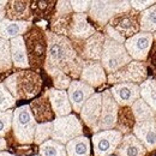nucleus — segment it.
I'll return each instance as SVG.
<instances>
[{
    "mask_svg": "<svg viewBox=\"0 0 156 156\" xmlns=\"http://www.w3.org/2000/svg\"><path fill=\"white\" fill-rule=\"evenodd\" d=\"M47 35V54L43 65L48 76L55 72H62L69 77L78 79L83 67V59L75 51L71 41L65 37L55 35L51 31H46Z\"/></svg>",
    "mask_w": 156,
    "mask_h": 156,
    "instance_id": "obj_1",
    "label": "nucleus"
},
{
    "mask_svg": "<svg viewBox=\"0 0 156 156\" xmlns=\"http://www.w3.org/2000/svg\"><path fill=\"white\" fill-rule=\"evenodd\" d=\"M4 84L16 101L29 100L40 94L42 89V78L36 71L20 70L6 78Z\"/></svg>",
    "mask_w": 156,
    "mask_h": 156,
    "instance_id": "obj_2",
    "label": "nucleus"
},
{
    "mask_svg": "<svg viewBox=\"0 0 156 156\" xmlns=\"http://www.w3.org/2000/svg\"><path fill=\"white\" fill-rule=\"evenodd\" d=\"M47 30L41 29L40 27L33 24V27L23 35L29 66L33 71H39L43 69L46 54H47Z\"/></svg>",
    "mask_w": 156,
    "mask_h": 156,
    "instance_id": "obj_3",
    "label": "nucleus"
},
{
    "mask_svg": "<svg viewBox=\"0 0 156 156\" xmlns=\"http://www.w3.org/2000/svg\"><path fill=\"white\" fill-rule=\"evenodd\" d=\"M37 122L31 114L29 105L20 106L13 111L11 131L13 138L20 144H31L34 143V135Z\"/></svg>",
    "mask_w": 156,
    "mask_h": 156,
    "instance_id": "obj_4",
    "label": "nucleus"
},
{
    "mask_svg": "<svg viewBox=\"0 0 156 156\" xmlns=\"http://www.w3.org/2000/svg\"><path fill=\"white\" fill-rule=\"evenodd\" d=\"M131 61L132 59L129 55L122 43L115 42L105 36V43L100 62L105 69L106 73H113Z\"/></svg>",
    "mask_w": 156,
    "mask_h": 156,
    "instance_id": "obj_5",
    "label": "nucleus"
},
{
    "mask_svg": "<svg viewBox=\"0 0 156 156\" xmlns=\"http://www.w3.org/2000/svg\"><path fill=\"white\" fill-rule=\"evenodd\" d=\"M131 10L130 1H91L88 18L103 29L115 15Z\"/></svg>",
    "mask_w": 156,
    "mask_h": 156,
    "instance_id": "obj_6",
    "label": "nucleus"
},
{
    "mask_svg": "<svg viewBox=\"0 0 156 156\" xmlns=\"http://www.w3.org/2000/svg\"><path fill=\"white\" fill-rule=\"evenodd\" d=\"M53 130L51 139L66 145L70 140L76 137L83 136V125L75 114H69L66 117L55 118L53 121Z\"/></svg>",
    "mask_w": 156,
    "mask_h": 156,
    "instance_id": "obj_7",
    "label": "nucleus"
},
{
    "mask_svg": "<svg viewBox=\"0 0 156 156\" xmlns=\"http://www.w3.org/2000/svg\"><path fill=\"white\" fill-rule=\"evenodd\" d=\"M148 78V67L144 62L132 60L120 70L107 76V83L109 84H121V83H132L142 84Z\"/></svg>",
    "mask_w": 156,
    "mask_h": 156,
    "instance_id": "obj_8",
    "label": "nucleus"
},
{
    "mask_svg": "<svg viewBox=\"0 0 156 156\" xmlns=\"http://www.w3.org/2000/svg\"><path fill=\"white\" fill-rule=\"evenodd\" d=\"M122 139V133L118 130L98 131L93 135L94 156H111L117 150L118 145Z\"/></svg>",
    "mask_w": 156,
    "mask_h": 156,
    "instance_id": "obj_9",
    "label": "nucleus"
},
{
    "mask_svg": "<svg viewBox=\"0 0 156 156\" xmlns=\"http://www.w3.org/2000/svg\"><path fill=\"white\" fill-rule=\"evenodd\" d=\"M71 43L83 60L100 61L105 43V35L102 31H96L89 39L84 41H71Z\"/></svg>",
    "mask_w": 156,
    "mask_h": 156,
    "instance_id": "obj_10",
    "label": "nucleus"
},
{
    "mask_svg": "<svg viewBox=\"0 0 156 156\" xmlns=\"http://www.w3.org/2000/svg\"><path fill=\"white\" fill-rule=\"evenodd\" d=\"M153 42H154L153 34L139 31L136 35L126 39L124 46L132 60L143 62L149 57Z\"/></svg>",
    "mask_w": 156,
    "mask_h": 156,
    "instance_id": "obj_11",
    "label": "nucleus"
},
{
    "mask_svg": "<svg viewBox=\"0 0 156 156\" xmlns=\"http://www.w3.org/2000/svg\"><path fill=\"white\" fill-rule=\"evenodd\" d=\"M115 31H118L122 37L129 39L140 31L139 29V12L135 10H129L126 12H121L115 15L108 22Z\"/></svg>",
    "mask_w": 156,
    "mask_h": 156,
    "instance_id": "obj_12",
    "label": "nucleus"
},
{
    "mask_svg": "<svg viewBox=\"0 0 156 156\" xmlns=\"http://www.w3.org/2000/svg\"><path fill=\"white\" fill-rule=\"evenodd\" d=\"M101 95H102V107L98 124V132L114 130L118 120V112H119V106L114 101L109 89L101 93Z\"/></svg>",
    "mask_w": 156,
    "mask_h": 156,
    "instance_id": "obj_13",
    "label": "nucleus"
},
{
    "mask_svg": "<svg viewBox=\"0 0 156 156\" xmlns=\"http://www.w3.org/2000/svg\"><path fill=\"white\" fill-rule=\"evenodd\" d=\"M101 107H102V95L101 93H95L87 100L83 105L79 114L82 121L94 132H98V124L101 115Z\"/></svg>",
    "mask_w": 156,
    "mask_h": 156,
    "instance_id": "obj_14",
    "label": "nucleus"
},
{
    "mask_svg": "<svg viewBox=\"0 0 156 156\" xmlns=\"http://www.w3.org/2000/svg\"><path fill=\"white\" fill-rule=\"evenodd\" d=\"M96 31V28L89 22L87 13H72L67 36L70 41H84L93 36Z\"/></svg>",
    "mask_w": 156,
    "mask_h": 156,
    "instance_id": "obj_15",
    "label": "nucleus"
},
{
    "mask_svg": "<svg viewBox=\"0 0 156 156\" xmlns=\"http://www.w3.org/2000/svg\"><path fill=\"white\" fill-rule=\"evenodd\" d=\"M79 80L84 82L85 84L95 89L98 87L103 85L105 83H107V73L100 61L84 60Z\"/></svg>",
    "mask_w": 156,
    "mask_h": 156,
    "instance_id": "obj_16",
    "label": "nucleus"
},
{
    "mask_svg": "<svg viewBox=\"0 0 156 156\" xmlns=\"http://www.w3.org/2000/svg\"><path fill=\"white\" fill-rule=\"evenodd\" d=\"M95 94V89L91 88L90 85L85 84L84 82L79 79H72L69 89H67V96L69 101L71 103L72 111L76 113H79L83 105L87 102V100L91 95Z\"/></svg>",
    "mask_w": 156,
    "mask_h": 156,
    "instance_id": "obj_17",
    "label": "nucleus"
},
{
    "mask_svg": "<svg viewBox=\"0 0 156 156\" xmlns=\"http://www.w3.org/2000/svg\"><path fill=\"white\" fill-rule=\"evenodd\" d=\"M109 91L119 107H131L140 98L139 85L132 83L115 84L109 89Z\"/></svg>",
    "mask_w": 156,
    "mask_h": 156,
    "instance_id": "obj_18",
    "label": "nucleus"
},
{
    "mask_svg": "<svg viewBox=\"0 0 156 156\" xmlns=\"http://www.w3.org/2000/svg\"><path fill=\"white\" fill-rule=\"evenodd\" d=\"M132 133L144 145L147 151H153L156 149V118L153 120L136 122Z\"/></svg>",
    "mask_w": 156,
    "mask_h": 156,
    "instance_id": "obj_19",
    "label": "nucleus"
},
{
    "mask_svg": "<svg viewBox=\"0 0 156 156\" xmlns=\"http://www.w3.org/2000/svg\"><path fill=\"white\" fill-rule=\"evenodd\" d=\"M29 107H30L33 117L37 124L52 122L55 119L54 112L52 109V106H51V102L48 98V90L44 91L40 98L31 101Z\"/></svg>",
    "mask_w": 156,
    "mask_h": 156,
    "instance_id": "obj_20",
    "label": "nucleus"
},
{
    "mask_svg": "<svg viewBox=\"0 0 156 156\" xmlns=\"http://www.w3.org/2000/svg\"><path fill=\"white\" fill-rule=\"evenodd\" d=\"M48 98L52 106V109L54 112L55 118L66 117L71 114L72 107L69 101L67 91L65 90H57L54 88L48 89Z\"/></svg>",
    "mask_w": 156,
    "mask_h": 156,
    "instance_id": "obj_21",
    "label": "nucleus"
},
{
    "mask_svg": "<svg viewBox=\"0 0 156 156\" xmlns=\"http://www.w3.org/2000/svg\"><path fill=\"white\" fill-rule=\"evenodd\" d=\"M114 154L115 156H145L147 149L133 133H129L122 136Z\"/></svg>",
    "mask_w": 156,
    "mask_h": 156,
    "instance_id": "obj_22",
    "label": "nucleus"
},
{
    "mask_svg": "<svg viewBox=\"0 0 156 156\" xmlns=\"http://www.w3.org/2000/svg\"><path fill=\"white\" fill-rule=\"evenodd\" d=\"M5 15L6 20L16 22H33L30 1H7Z\"/></svg>",
    "mask_w": 156,
    "mask_h": 156,
    "instance_id": "obj_23",
    "label": "nucleus"
},
{
    "mask_svg": "<svg viewBox=\"0 0 156 156\" xmlns=\"http://www.w3.org/2000/svg\"><path fill=\"white\" fill-rule=\"evenodd\" d=\"M33 24V22H16L5 18L0 22V39L11 41L18 36H23Z\"/></svg>",
    "mask_w": 156,
    "mask_h": 156,
    "instance_id": "obj_24",
    "label": "nucleus"
},
{
    "mask_svg": "<svg viewBox=\"0 0 156 156\" xmlns=\"http://www.w3.org/2000/svg\"><path fill=\"white\" fill-rule=\"evenodd\" d=\"M10 49H11L12 66L20 70H28L30 66H29V60H28V54H27L23 36H18L16 39L11 40Z\"/></svg>",
    "mask_w": 156,
    "mask_h": 156,
    "instance_id": "obj_25",
    "label": "nucleus"
},
{
    "mask_svg": "<svg viewBox=\"0 0 156 156\" xmlns=\"http://www.w3.org/2000/svg\"><path fill=\"white\" fill-rule=\"evenodd\" d=\"M67 156H90V139L87 136L76 137L66 145Z\"/></svg>",
    "mask_w": 156,
    "mask_h": 156,
    "instance_id": "obj_26",
    "label": "nucleus"
},
{
    "mask_svg": "<svg viewBox=\"0 0 156 156\" xmlns=\"http://www.w3.org/2000/svg\"><path fill=\"white\" fill-rule=\"evenodd\" d=\"M140 98L154 111L156 114V79L148 77L142 84H139Z\"/></svg>",
    "mask_w": 156,
    "mask_h": 156,
    "instance_id": "obj_27",
    "label": "nucleus"
},
{
    "mask_svg": "<svg viewBox=\"0 0 156 156\" xmlns=\"http://www.w3.org/2000/svg\"><path fill=\"white\" fill-rule=\"evenodd\" d=\"M135 124H136V121H135V118L132 115L131 108L130 107H119L115 130L121 132L122 136H125V135L131 133Z\"/></svg>",
    "mask_w": 156,
    "mask_h": 156,
    "instance_id": "obj_28",
    "label": "nucleus"
},
{
    "mask_svg": "<svg viewBox=\"0 0 156 156\" xmlns=\"http://www.w3.org/2000/svg\"><path fill=\"white\" fill-rule=\"evenodd\" d=\"M139 29L142 33H156V4L139 13Z\"/></svg>",
    "mask_w": 156,
    "mask_h": 156,
    "instance_id": "obj_29",
    "label": "nucleus"
},
{
    "mask_svg": "<svg viewBox=\"0 0 156 156\" xmlns=\"http://www.w3.org/2000/svg\"><path fill=\"white\" fill-rule=\"evenodd\" d=\"M57 1H30V10L33 18L37 17L40 20H46L47 17L53 16Z\"/></svg>",
    "mask_w": 156,
    "mask_h": 156,
    "instance_id": "obj_30",
    "label": "nucleus"
},
{
    "mask_svg": "<svg viewBox=\"0 0 156 156\" xmlns=\"http://www.w3.org/2000/svg\"><path fill=\"white\" fill-rule=\"evenodd\" d=\"M132 115L135 118L136 122H142V121H148V120H153L156 118V114L154 111L139 98L136 102L130 107Z\"/></svg>",
    "mask_w": 156,
    "mask_h": 156,
    "instance_id": "obj_31",
    "label": "nucleus"
},
{
    "mask_svg": "<svg viewBox=\"0 0 156 156\" xmlns=\"http://www.w3.org/2000/svg\"><path fill=\"white\" fill-rule=\"evenodd\" d=\"M39 156H67L65 145L53 139H48L39 145Z\"/></svg>",
    "mask_w": 156,
    "mask_h": 156,
    "instance_id": "obj_32",
    "label": "nucleus"
},
{
    "mask_svg": "<svg viewBox=\"0 0 156 156\" xmlns=\"http://www.w3.org/2000/svg\"><path fill=\"white\" fill-rule=\"evenodd\" d=\"M12 69L10 41L0 39V72H6Z\"/></svg>",
    "mask_w": 156,
    "mask_h": 156,
    "instance_id": "obj_33",
    "label": "nucleus"
},
{
    "mask_svg": "<svg viewBox=\"0 0 156 156\" xmlns=\"http://www.w3.org/2000/svg\"><path fill=\"white\" fill-rule=\"evenodd\" d=\"M52 130H53V124L52 122L37 124L36 129H35V135H34V144L41 145L46 140L51 139Z\"/></svg>",
    "mask_w": 156,
    "mask_h": 156,
    "instance_id": "obj_34",
    "label": "nucleus"
},
{
    "mask_svg": "<svg viewBox=\"0 0 156 156\" xmlns=\"http://www.w3.org/2000/svg\"><path fill=\"white\" fill-rule=\"evenodd\" d=\"M16 102L17 101L10 94V91L7 90L5 84L0 83V112H5V111L11 109L12 107H15Z\"/></svg>",
    "mask_w": 156,
    "mask_h": 156,
    "instance_id": "obj_35",
    "label": "nucleus"
},
{
    "mask_svg": "<svg viewBox=\"0 0 156 156\" xmlns=\"http://www.w3.org/2000/svg\"><path fill=\"white\" fill-rule=\"evenodd\" d=\"M12 115H13V111L12 109L5 111V112H0V137H5L11 131Z\"/></svg>",
    "mask_w": 156,
    "mask_h": 156,
    "instance_id": "obj_36",
    "label": "nucleus"
},
{
    "mask_svg": "<svg viewBox=\"0 0 156 156\" xmlns=\"http://www.w3.org/2000/svg\"><path fill=\"white\" fill-rule=\"evenodd\" d=\"M49 77L53 79V85H54V89H57V90H65L66 91L69 89L71 82H72L71 78L62 72H55Z\"/></svg>",
    "mask_w": 156,
    "mask_h": 156,
    "instance_id": "obj_37",
    "label": "nucleus"
},
{
    "mask_svg": "<svg viewBox=\"0 0 156 156\" xmlns=\"http://www.w3.org/2000/svg\"><path fill=\"white\" fill-rule=\"evenodd\" d=\"M73 11H72V7H71V4L70 1H57L55 2V9H54V13L52 16L53 17H62V16H69V15H72Z\"/></svg>",
    "mask_w": 156,
    "mask_h": 156,
    "instance_id": "obj_38",
    "label": "nucleus"
},
{
    "mask_svg": "<svg viewBox=\"0 0 156 156\" xmlns=\"http://www.w3.org/2000/svg\"><path fill=\"white\" fill-rule=\"evenodd\" d=\"M103 35L106 36V37H108V39L113 40V41H115V42H119V43H125V41L126 39L125 37H122L118 31H115L111 25H106L105 28H103Z\"/></svg>",
    "mask_w": 156,
    "mask_h": 156,
    "instance_id": "obj_39",
    "label": "nucleus"
},
{
    "mask_svg": "<svg viewBox=\"0 0 156 156\" xmlns=\"http://www.w3.org/2000/svg\"><path fill=\"white\" fill-rule=\"evenodd\" d=\"M156 1L155 0H144V1H138V0H132L130 1V5H131V9L135 10L137 12H143L144 10L149 9L150 6L155 5Z\"/></svg>",
    "mask_w": 156,
    "mask_h": 156,
    "instance_id": "obj_40",
    "label": "nucleus"
},
{
    "mask_svg": "<svg viewBox=\"0 0 156 156\" xmlns=\"http://www.w3.org/2000/svg\"><path fill=\"white\" fill-rule=\"evenodd\" d=\"M72 11L75 13H88L91 1H70Z\"/></svg>",
    "mask_w": 156,
    "mask_h": 156,
    "instance_id": "obj_41",
    "label": "nucleus"
},
{
    "mask_svg": "<svg viewBox=\"0 0 156 156\" xmlns=\"http://www.w3.org/2000/svg\"><path fill=\"white\" fill-rule=\"evenodd\" d=\"M6 149H7V142L4 137H0V153L5 151Z\"/></svg>",
    "mask_w": 156,
    "mask_h": 156,
    "instance_id": "obj_42",
    "label": "nucleus"
},
{
    "mask_svg": "<svg viewBox=\"0 0 156 156\" xmlns=\"http://www.w3.org/2000/svg\"><path fill=\"white\" fill-rule=\"evenodd\" d=\"M6 4H7V1H0V12L5 10V7H6Z\"/></svg>",
    "mask_w": 156,
    "mask_h": 156,
    "instance_id": "obj_43",
    "label": "nucleus"
},
{
    "mask_svg": "<svg viewBox=\"0 0 156 156\" xmlns=\"http://www.w3.org/2000/svg\"><path fill=\"white\" fill-rule=\"evenodd\" d=\"M0 156H16V155L10 154V153H7V151H1V153H0Z\"/></svg>",
    "mask_w": 156,
    "mask_h": 156,
    "instance_id": "obj_44",
    "label": "nucleus"
},
{
    "mask_svg": "<svg viewBox=\"0 0 156 156\" xmlns=\"http://www.w3.org/2000/svg\"><path fill=\"white\" fill-rule=\"evenodd\" d=\"M5 17H6V15H5V10H4V11H1V12H0V22L5 20Z\"/></svg>",
    "mask_w": 156,
    "mask_h": 156,
    "instance_id": "obj_45",
    "label": "nucleus"
},
{
    "mask_svg": "<svg viewBox=\"0 0 156 156\" xmlns=\"http://www.w3.org/2000/svg\"><path fill=\"white\" fill-rule=\"evenodd\" d=\"M153 36H154V40H156V33H154V34H153Z\"/></svg>",
    "mask_w": 156,
    "mask_h": 156,
    "instance_id": "obj_46",
    "label": "nucleus"
},
{
    "mask_svg": "<svg viewBox=\"0 0 156 156\" xmlns=\"http://www.w3.org/2000/svg\"><path fill=\"white\" fill-rule=\"evenodd\" d=\"M33 156H39V155H33Z\"/></svg>",
    "mask_w": 156,
    "mask_h": 156,
    "instance_id": "obj_47",
    "label": "nucleus"
},
{
    "mask_svg": "<svg viewBox=\"0 0 156 156\" xmlns=\"http://www.w3.org/2000/svg\"><path fill=\"white\" fill-rule=\"evenodd\" d=\"M111 156H115V155H111Z\"/></svg>",
    "mask_w": 156,
    "mask_h": 156,
    "instance_id": "obj_48",
    "label": "nucleus"
}]
</instances>
